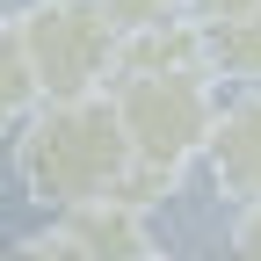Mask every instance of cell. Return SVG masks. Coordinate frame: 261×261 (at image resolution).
<instances>
[{
    "label": "cell",
    "mask_w": 261,
    "mask_h": 261,
    "mask_svg": "<svg viewBox=\"0 0 261 261\" xmlns=\"http://www.w3.org/2000/svg\"><path fill=\"white\" fill-rule=\"evenodd\" d=\"M232 247H240V254H261V196H254V203H240V218H232Z\"/></svg>",
    "instance_id": "10"
},
{
    "label": "cell",
    "mask_w": 261,
    "mask_h": 261,
    "mask_svg": "<svg viewBox=\"0 0 261 261\" xmlns=\"http://www.w3.org/2000/svg\"><path fill=\"white\" fill-rule=\"evenodd\" d=\"M211 58H218V80H261V8L211 22Z\"/></svg>",
    "instance_id": "7"
},
{
    "label": "cell",
    "mask_w": 261,
    "mask_h": 261,
    "mask_svg": "<svg viewBox=\"0 0 261 261\" xmlns=\"http://www.w3.org/2000/svg\"><path fill=\"white\" fill-rule=\"evenodd\" d=\"M261 8V0H189V15H203V22H225V15H247Z\"/></svg>",
    "instance_id": "11"
},
{
    "label": "cell",
    "mask_w": 261,
    "mask_h": 261,
    "mask_svg": "<svg viewBox=\"0 0 261 261\" xmlns=\"http://www.w3.org/2000/svg\"><path fill=\"white\" fill-rule=\"evenodd\" d=\"M218 73H116L109 94L130 123V145H138V167H130L123 196H138V203H160V196H174L189 160L211 152V130H218Z\"/></svg>",
    "instance_id": "2"
},
{
    "label": "cell",
    "mask_w": 261,
    "mask_h": 261,
    "mask_svg": "<svg viewBox=\"0 0 261 261\" xmlns=\"http://www.w3.org/2000/svg\"><path fill=\"white\" fill-rule=\"evenodd\" d=\"M22 254H58V261H145L160 254V232H152V203L138 196H87V203H65L44 232H29Z\"/></svg>",
    "instance_id": "4"
},
{
    "label": "cell",
    "mask_w": 261,
    "mask_h": 261,
    "mask_svg": "<svg viewBox=\"0 0 261 261\" xmlns=\"http://www.w3.org/2000/svg\"><path fill=\"white\" fill-rule=\"evenodd\" d=\"M211 181L218 196H232V203H254L261 196V80H247V94L218 109V130H211Z\"/></svg>",
    "instance_id": "5"
},
{
    "label": "cell",
    "mask_w": 261,
    "mask_h": 261,
    "mask_svg": "<svg viewBox=\"0 0 261 261\" xmlns=\"http://www.w3.org/2000/svg\"><path fill=\"white\" fill-rule=\"evenodd\" d=\"M15 37L37 58L44 102L58 94H94L123 73V22L102 8V0H29L15 8Z\"/></svg>",
    "instance_id": "3"
},
{
    "label": "cell",
    "mask_w": 261,
    "mask_h": 261,
    "mask_svg": "<svg viewBox=\"0 0 261 261\" xmlns=\"http://www.w3.org/2000/svg\"><path fill=\"white\" fill-rule=\"evenodd\" d=\"M130 167H138V145H130V123H123L109 87L37 102L15 123V181L44 211L109 196V189L130 181Z\"/></svg>",
    "instance_id": "1"
},
{
    "label": "cell",
    "mask_w": 261,
    "mask_h": 261,
    "mask_svg": "<svg viewBox=\"0 0 261 261\" xmlns=\"http://www.w3.org/2000/svg\"><path fill=\"white\" fill-rule=\"evenodd\" d=\"M123 73H218L211 58V22L203 15H160V22H138L123 29Z\"/></svg>",
    "instance_id": "6"
},
{
    "label": "cell",
    "mask_w": 261,
    "mask_h": 261,
    "mask_svg": "<svg viewBox=\"0 0 261 261\" xmlns=\"http://www.w3.org/2000/svg\"><path fill=\"white\" fill-rule=\"evenodd\" d=\"M102 8L123 22V29H138V22H160V15H174V8H189V0H102Z\"/></svg>",
    "instance_id": "9"
},
{
    "label": "cell",
    "mask_w": 261,
    "mask_h": 261,
    "mask_svg": "<svg viewBox=\"0 0 261 261\" xmlns=\"http://www.w3.org/2000/svg\"><path fill=\"white\" fill-rule=\"evenodd\" d=\"M37 102H44L37 58H29V44L15 37V29H0V109H8V123H22Z\"/></svg>",
    "instance_id": "8"
}]
</instances>
